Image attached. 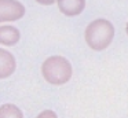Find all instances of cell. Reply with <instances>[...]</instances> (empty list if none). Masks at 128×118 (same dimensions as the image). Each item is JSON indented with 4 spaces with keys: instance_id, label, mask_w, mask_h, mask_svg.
Instances as JSON below:
<instances>
[{
    "instance_id": "1",
    "label": "cell",
    "mask_w": 128,
    "mask_h": 118,
    "mask_svg": "<svg viewBox=\"0 0 128 118\" xmlns=\"http://www.w3.org/2000/svg\"><path fill=\"white\" fill-rule=\"evenodd\" d=\"M86 43L94 51H103L106 49L114 37V26L108 19H94L88 23L84 33Z\"/></svg>"
},
{
    "instance_id": "2",
    "label": "cell",
    "mask_w": 128,
    "mask_h": 118,
    "mask_svg": "<svg viewBox=\"0 0 128 118\" xmlns=\"http://www.w3.org/2000/svg\"><path fill=\"white\" fill-rule=\"evenodd\" d=\"M72 65L64 56L54 55L43 62L42 74L44 80L51 85H64L72 77Z\"/></svg>"
},
{
    "instance_id": "3",
    "label": "cell",
    "mask_w": 128,
    "mask_h": 118,
    "mask_svg": "<svg viewBox=\"0 0 128 118\" xmlns=\"http://www.w3.org/2000/svg\"><path fill=\"white\" fill-rule=\"evenodd\" d=\"M25 15V7L18 0H0V22H14Z\"/></svg>"
},
{
    "instance_id": "4",
    "label": "cell",
    "mask_w": 128,
    "mask_h": 118,
    "mask_svg": "<svg viewBox=\"0 0 128 118\" xmlns=\"http://www.w3.org/2000/svg\"><path fill=\"white\" fill-rule=\"evenodd\" d=\"M58 8L64 15L76 16L86 8V0H56Z\"/></svg>"
},
{
    "instance_id": "5",
    "label": "cell",
    "mask_w": 128,
    "mask_h": 118,
    "mask_svg": "<svg viewBox=\"0 0 128 118\" xmlns=\"http://www.w3.org/2000/svg\"><path fill=\"white\" fill-rule=\"evenodd\" d=\"M17 63L11 52L0 48V80L7 78L15 71Z\"/></svg>"
},
{
    "instance_id": "6",
    "label": "cell",
    "mask_w": 128,
    "mask_h": 118,
    "mask_svg": "<svg viewBox=\"0 0 128 118\" xmlns=\"http://www.w3.org/2000/svg\"><path fill=\"white\" fill-rule=\"evenodd\" d=\"M21 33L15 26H0V44H3L6 47H12L20 41Z\"/></svg>"
},
{
    "instance_id": "7",
    "label": "cell",
    "mask_w": 128,
    "mask_h": 118,
    "mask_svg": "<svg viewBox=\"0 0 128 118\" xmlns=\"http://www.w3.org/2000/svg\"><path fill=\"white\" fill-rule=\"evenodd\" d=\"M6 117V118H22L24 113L18 109L15 104H3L0 106V118Z\"/></svg>"
},
{
    "instance_id": "8",
    "label": "cell",
    "mask_w": 128,
    "mask_h": 118,
    "mask_svg": "<svg viewBox=\"0 0 128 118\" xmlns=\"http://www.w3.org/2000/svg\"><path fill=\"white\" fill-rule=\"evenodd\" d=\"M39 118L42 117H51V118H56V113L55 111H51V110H46V111H42L39 115H37Z\"/></svg>"
},
{
    "instance_id": "9",
    "label": "cell",
    "mask_w": 128,
    "mask_h": 118,
    "mask_svg": "<svg viewBox=\"0 0 128 118\" xmlns=\"http://www.w3.org/2000/svg\"><path fill=\"white\" fill-rule=\"evenodd\" d=\"M36 1L42 5H51V4H54L56 0H36Z\"/></svg>"
},
{
    "instance_id": "10",
    "label": "cell",
    "mask_w": 128,
    "mask_h": 118,
    "mask_svg": "<svg viewBox=\"0 0 128 118\" xmlns=\"http://www.w3.org/2000/svg\"><path fill=\"white\" fill-rule=\"evenodd\" d=\"M125 32H127V36H128V22H127V26H125Z\"/></svg>"
}]
</instances>
